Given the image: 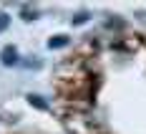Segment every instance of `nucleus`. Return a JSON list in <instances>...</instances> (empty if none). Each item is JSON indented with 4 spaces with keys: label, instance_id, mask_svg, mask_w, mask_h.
<instances>
[{
    "label": "nucleus",
    "instance_id": "f257e3e1",
    "mask_svg": "<svg viewBox=\"0 0 146 134\" xmlns=\"http://www.w3.org/2000/svg\"><path fill=\"white\" fill-rule=\"evenodd\" d=\"M15 58H18L15 48H13V46H8V48L3 51V63H5V66H10V63H15Z\"/></svg>",
    "mask_w": 146,
    "mask_h": 134
},
{
    "label": "nucleus",
    "instance_id": "f03ea898",
    "mask_svg": "<svg viewBox=\"0 0 146 134\" xmlns=\"http://www.w3.org/2000/svg\"><path fill=\"white\" fill-rule=\"evenodd\" d=\"M68 43V38H66V36H56V38H50V48H60V46H66Z\"/></svg>",
    "mask_w": 146,
    "mask_h": 134
},
{
    "label": "nucleus",
    "instance_id": "7ed1b4c3",
    "mask_svg": "<svg viewBox=\"0 0 146 134\" xmlns=\"http://www.w3.org/2000/svg\"><path fill=\"white\" fill-rule=\"evenodd\" d=\"M5 28H8V15L0 13V30H5Z\"/></svg>",
    "mask_w": 146,
    "mask_h": 134
}]
</instances>
